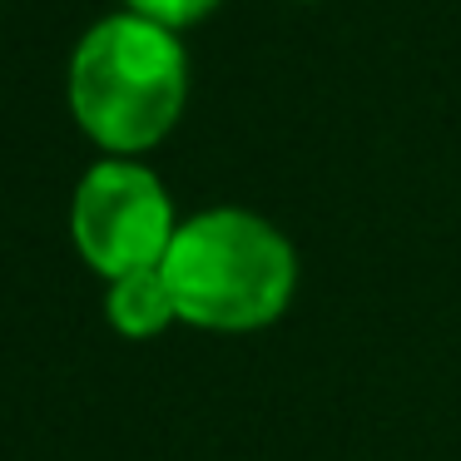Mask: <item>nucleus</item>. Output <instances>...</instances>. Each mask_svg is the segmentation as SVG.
Returning a JSON list of instances; mask_svg holds the SVG:
<instances>
[{
    "mask_svg": "<svg viewBox=\"0 0 461 461\" xmlns=\"http://www.w3.org/2000/svg\"><path fill=\"white\" fill-rule=\"evenodd\" d=\"M174 233V203L144 164L104 159L80 179L70 199V239L100 278L159 268Z\"/></svg>",
    "mask_w": 461,
    "mask_h": 461,
    "instance_id": "obj_3",
    "label": "nucleus"
},
{
    "mask_svg": "<svg viewBox=\"0 0 461 461\" xmlns=\"http://www.w3.org/2000/svg\"><path fill=\"white\" fill-rule=\"evenodd\" d=\"M179 322L209 332L268 328L298 288L293 243L243 209H209L179 223L159 263Z\"/></svg>",
    "mask_w": 461,
    "mask_h": 461,
    "instance_id": "obj_1",
    "label": "nucleus"
},
{
    "mask_svg": "<svg viewBox=\"0 0 461 461\" xmlns=\"http://www.w3.org/2000/svg\"><path fill=\"white\" fill-rule=\"evenodd\" d=\"M124 5H130L134 15H144V21L164 25V31H179V25L203 21L219 0H124Z\"/></svg>",
    "mask_w": 461,
    "mask_h": 461,
    "instance_id": "obj_5",
    "label": "nucleus"
},
{
    "mask_svg": "<svg viewBox=\"0 0 461 461\" xmlns=\"http://www.w3.org/2000/svg\"><path fill=\"white\" fill-rule=\"evenodd\" d=\"M189 95V60L174 31L124 11L100 21L70 60V110L110 154L154 149Z\"/></svg>",
    "mask_w": 461,
    "mask_h": 461,
    "instance_id": "obj_2",
    "label": "nucleus"
},
{
    "mask_svg": "<svg viewBox=\"0 0 461 461\" xmlns=\"http://www.w3.org/2000/svg\"><path fill=\"white\" fill-rule=\"evenodd\" d=\"M104 318L120 338L144 342V338H159L169 322H179V308H174V293L164 283L159 268H140V273H124V278L110 283V298H104Z\"/></svg>",
    "mask_w": 461,
    "mask_h": 461,
    "instance_id": "obj_4",
    "label": "nucleus"
}]
</instances>
